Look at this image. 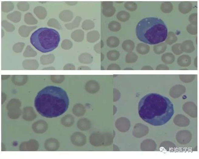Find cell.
Returning a JSON list of instances; mask_svg holds the SVG:
<instances>
[{"mask_svg": "<svg viewBox=\"0 0 199 159\" xmlns=\"http://www.w3.org/2000/svg\"><path fill=\"white\" fill-rule=\"evenodd\" d=\"M138 113L148 124L161 126L169 121L174 115L173 105L166 97L158 93H149L140 100Z\"/></svg>", "mask_w": 199, "mask_h": 159, "instance_id": "cell-1", "label": "cell"}, {"mask_svg": "<svg viewBox=\"0 0 199 159\" xmlns=\"http://www.w3.org/2000/svg\"><path fill=\"white\" fill-rule=\"evenodd\" d=\"M34 105L37 111L43 117H57L67 111L69 99L66 92L62 88L48 86L38 93Z\"/></svg>", "mask_w": 199, "mask_h": 159, "instance_id": "cell-2", "label": "cell"}, {"mask_svg": "<svg viewBox=\"0 0 199 159\" xmlns=\"http://www.w3.org/2000/svg\"><path fill=\"white\" fill-rule=\"evenodd\" d=\"M136 34L141 42L152 45L165 41L168 32L166 25L162 19L151 17L139 22L136 28Z\"/></svg>", "mask_w": 199, "mask_h": 159, "instance_id": "cell-3", "label": "cell"}, {"mask_svg": "<svg viewBox=\"0 0 199 159\" xmlns=\"http://www.w3.org/2000/svg\"><path fill=\"white\" fill-rule=\"evenodd\" d=\"M60 41L58 31L47 27L38 29L33 33L30 37L31 44L42 53L53 51L58 46Z\"/></svg>", "mask_w": 199, "mask_h": 159, "instance_id": "cell-4", "label": "cell"}, {"mask_svg": "<svg viewBox=\"0 0 199 159\" xmlns=\"http://www.w3.org/2000/svg\"><path fill=\"white\" fill-rule=\"evenodd\" d=\"M193 5L190 2H182L178 5V9L180 12L183 14L189 13L191 11Z\"/></svg>", "mask_w": 199, "mask_h": 159, "instance_id": "cell-5", "label": "cell"}, {"mask_svg": "<svg viewBox=\"0 0 199 159\" xmlns=\"http://www.w3.org/2000/svg\"><path fill=\"white\" fill-rule=\"evenodd\" d=\"M182 49L187 53H190L194 50V47L191 41H185L182 44Z\"/></svg>", "mask_w": 199, "mask_h": 159, "instance_id": "cell-6", "label": "cell"}, {"mask_svg": "<svg viewBox=\"0 0 199 159\" xmlns=\"http://www.w3.org/2000/svg\"><path fill=\"white\" fill-rule=\"evenodd\" d=\"M178 63L181 66H188L191 63V59L189 56L186 55L182 56L178 58Z\"/></svg>", "mask_w": 199, "mask_h": 159, "instance_id": "cell-7", "label": "cell"}, {"mask_svg": "<svg viewBox=\"0 0 199 159\" xmlns=\"http://www.w3.org/2000/svg\"><path fill=\"white\" fill-rule=\"evenodd\" d=\"M173 6L172 3L170 2H163L161 4L160 9L162 12L165 13H169L172 12Z\"/></svg>", "mask_w": 199, "mask_h": 159, "instance_id": "cell-8", "label": "cell"}, {"mask_svg": "<svg viewBox=\"0 0 199 159\" xmlns=\"http://www.w3.org/2000/svg\"><path fill=\"white\" fill-rule=\"evenodd\" d=\"M162 60L165 63L170 64L174 61L175 57L172 53H166L162 56Z\"/></svg>", "mask_w": 199, "mask_h": 159, "instance_id": "cell-9", "label": "cell"}, {"mask_svg": "<svg viewBox=\"0 0 199 159\" xmlns=\"http://www.w3.org/2000/svg\"><path fill=\"white\" fill-rule=\"evenodd\" d=\"M168 38H167L166 42L168 44L171 45V44L175 42L177 40V36L175 33L172 32H170L168 33Z\"/></svg>", "mask_w": 199, "mask_h": 159, "instance_id": "cell-10", "label": "cell"}, {"mask_svg": "<svg viewBox=\"0 0 199 159\" xmlns=\"http://www.w3.org/2000/svg\"><path fill=\"white\" fill-rule=\"evenodd\" d=\"M166 48V46L164 43L160 44L158 45L155 46L154 47V50L155 53L157 54H160L164 52Z\"/></svg>", "mask_w": 199, "mask_h": 159, "instance_id": "cell-11", "label": "cell"}, {"mask_svg": "<svg viewBox=\"0 0 199 159\" xmlns=\"http://www.w3.org/2000/svg\"><path fill=\"white\" fill-rule=\"evenodd\" d=\"M187 31L191 35H197V26L193 25L191 24H189L187 27Z\"/></svg>", "mask_w": 199, "mask_h": 159, "instance_id": "cell-12", "label": "cell"}, {"mask_svg": "<svg viewBox=\"0 0 199 159\" xmlns=\"http://www.w3.org/2000/svg\"><path fill=\"white\" fill-rule=\"evenodd\" d=\"M189 21L191 24L194 25L197 24V13H192L189 16Z\"/></svg>", "mask_w": 199, "mask_h": 159, "instance_id": "cell-13", "label": "cell"}, {"mask_svg": "<svg viewBox=\"0 0 199 159\" xmlns=\"http://www.w3.org/2000/svg\"><path fill=\"white\" fill-rule=\"evenodd\" d=\"M118 18L121 21H126L129 18V13L126 12H122L119 14L118 15Z\"/></svg>", "mask_w": 199, "mask_h": 159, "instance_id": "cell-14", "label": "cell"}, {"mask_svg": "<svg viewBox=\"0 0 199 159\" xmlns=\"http://www.w3.org/2000/svg\"><path fill=\"white\" fill-rule=\"evenodd\" d=\"M180 45L179 44H177L174 45L172 47L173 51L174 53L177 55H179L182 53V52L181 50V49L180 48Z\"/></svg>", "mask_w": 199, "mask_h": 159, "instance_id": "cell-15", "label": "cell"}, {"mask_svg": "<svg viewBox=\"0 0 199 159\" xmlns=\"http://www.w3.org/2000/svg\"><path fill=\"white\" fill-rule=\"evenodd\" d=\"M167 69L168 68L167 67L164 65H160L159 66L157 67V69Z\"/></svg>", "mask_w": 199, "mask_h": 159, "instance_id": "cell-16", "label": "cell"}]
</instances>
